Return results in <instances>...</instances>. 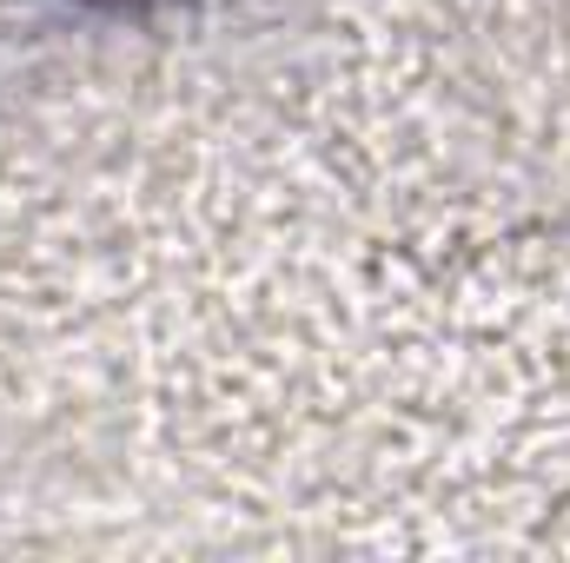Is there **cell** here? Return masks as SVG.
Instances as JSON below:
<instances>
[{
  "mask_svg": "<svg viewBox=\"0 0 570 563\" xmlns=\"http://www.w3.org/2000/svg\"><path fill=\"white\" fill-rule=\"evenodd\" d=\"M67 7H94V13H166V7H193V0H67Z\"/></svg>",
  "mask_w": 570,
  "mask_h": 563,
  "instance_id": "obj_1",
  "label": "cell"
}]
</instances>
